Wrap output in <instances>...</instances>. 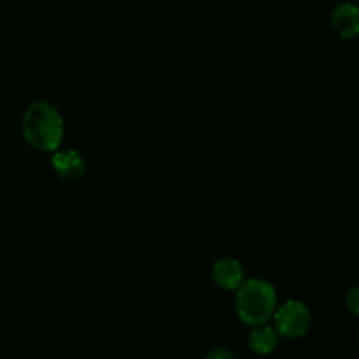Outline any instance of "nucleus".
Masks as SVG:
<instances>
[{"mask_svg": "<svg viewBox=\"0 0 359 359\" xmlns=\"http://www.w3.org/2000/svg\"><path fill=\"white\" fill-rule=\"evenodd\" d=\"M332 27L342 39L359 37V6L356 2L337 4L332 11Z\"/></svg>", "mask_w": 359, "mask_h": 359, "instance_id": "obj_5", "label": "nucleus"}, {"mask_svg": "<svg viewBox=\"0 0 359 359\" xmlns=\"http://www.w3.org/2000/svg\"><path fill=\"white\" fill-rule=\"evenodd\" d=\"M346 302H347V309H349L354 316H358L359 318V286L353 287V290L347 293Z\"/></svg>", "mask_w": 359, "mask_h": 359, "instance_id": "obj_8", "label": "nucleus"}, {"mask_svg": "<svg viewBox=\"0 0 359 359\" xmlns=\"http://www.w3.org/2000/svg\"><path fill=\"white\" fill-rule=\"evenodd\" d=\"M212 279L223 290H238L244 284V269L233 258H221L212 266Z\"/></svg>", "mask_w": 359, "mask_h": 359, "instance_id": "obj_6", "label": "nucleus"}, {"mask_svg": "<svg viewBox=\"0 0 359 359\" xmlns=\"http://www.w3.org/2000/svg\"><path fill=\"white\" fill-rule=\"evenodd\" d=\"M51 165L63 181L76 182L86 174V160L76 149L56 151L51 158Z\"/></svg>", "mask_w": 359, "mask_h": 359, "instance_id": "obj_4", "label": "nucleus"}, {"mask_svg": "<svg viewBox=\"0 0 359 359\" xmlns=\"http://www.w3.org/2000/svg\"><path fill=\"white\" fill-rule=\"evenodd\" d=\"M276 330L284 339H300L311 328L312 316L307 305L300 300H287L273 316Z\"/></svg>", "mask_w": 359, "mask_h": 359, "instance_id": "obj_3", "label": "nucleus"}, {"mask_svg": "<svg viewBox=\"0 0 359 359\" xmlns=\"http://www.w3.org/2000/svg\"><path fill=\"white\" fill-rule=\"evenodd\" d=\"M21 130L25 140L42 153H56L65 135L62 114L55 105L46 100H37L25 109Z\"/></svg>", "mask_w": 359, "mask_h": 359, "instance_id": "obj_1", "label": "nucleus"}, {"mask_svg": "<svg viewBox=\"0 0 359 359\" xmlns=\"http://www.w3.org/2000/svg\"><path fill=\"white\" fill-rule=\"evenodd\" d=\"M205 359H233V354L226 349V347H216L207 354Z\"/></svg>", "mask_w": 359, "mask_h": 359, "instance_id": "obj_9", "label": "nucleus"}, {"mask_svg": "<svg viewBox=\"0 0 359 359\" xmlns=\"http://www.w3.org/2000/svg\"><path fill=\"white\" fill-rule=\"evenodd\" d=\"M277 293L276 287L262 279L244 280L237 290V314L244 325L262 326L276 316Z\"/></svg>", "mask_w": 359, "mask_h": 359, "instance_id": "obj_2", "label": "nucleus"}, {"mask_svg": "<svg viewBox=\"0 0 359 359\" xmlns=\"http://www.w3.org/2000/svg\"><path fill=\"white\" fill-rule=\"evenodd\" d=\"M277 344H279V333L269 325L256 326L251 332V337H249V346L259 356L272 354L276 351Z\"/></svg>", "mask_w": 359, "mask_h": 359, "instance_id": "obj_7", "label": "nucleus"}]
</instances>
